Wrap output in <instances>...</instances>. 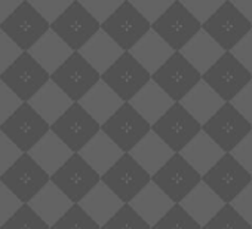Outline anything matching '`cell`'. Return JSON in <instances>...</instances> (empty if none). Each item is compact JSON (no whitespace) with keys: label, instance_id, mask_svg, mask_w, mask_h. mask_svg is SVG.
Masks as SVG:
<instances>
[{"label":"cell","instance_id":"obj_14","mask_svg":"<svg viewBox=\"0 0 252 229\" xmlns=\"http://www.w3.org/2000/svg\"><path fill=\"white\" fill-rule=\"evenodd\" d=\"M202 79L228 103L252 80V73L227 51L206 73H203Z\"/></svg>","mask_w":252,"mask_h":229},{"label":"cell","instance_id":"obj_1","mask_svg":"<svg viewBox=\"0 0 252 229\" xmlns=\"http://www.w3.org/2000/svg\"><path fill=\"white\" fill-rule=\"evenodd\" d=\"M101 29L125 52H128L152 30V23L129 0H125L120 8L101 24Z\"/></svg>","mask_w":252,"mask_h":229},{"label":"cell","instance_id":"obj_3","mask_svg":"<svg viewBox=\"0 0 252 229\" xmlns=\"http://www.w3.org/2000/svg\"><path fill=\"white\" fill-rule=\"evenodd\" d=\"M101 79L125 103H129L152 80V73L128 51L101 75Z\"/></svg>","mask_w":252,"mask_h":229},{"label":"cell","instance_id":"obj_48","mask_svg":"<svg viewBox=\"0 0 252 229\" xmlns=\"http://www.w3.org/2000/svg\"><path fill=\"white\" fill-rule=\"evenodd\" d=\"M23 103L24 101L5 82L0 80V125L14 114Z\"/></svg>","mask_w":252,"mask_h":229},{"label":"cell","instance_id":"obj_37","mask_svg":"<svg viewBox=\"0 0 252 229\" xmlns=\"http://www.w3.org/2000/svg\"><path fill=\"white\" fill-rule=\"evenodd\" d=\"M101 229H152L131 204H123V207L104 225Z\"/></svg>","mask_w":252,"mask_h":229},{"label":"cell","instance_id":"obj_7","mask_svg":"<svg viewBox=\"0 0 252 229\" xmlns=\"http://www.w3.org/2000/svg\"><path fill=\"white\" fill-rule=\"evenodd\" d=\"M202 174L180 153L174 156L152 176V180L175 202L180 204L200 182Z\"/></svg>","mask_w":252,"mask_h":229},{"label":"cell","instance_id":"obj_11","mask_svg":"<svg viewBox=\"0 0 252 229\" xmlns=\"http://www.w3.org/2000/svg\"><path fill=\"white\" fill-rule=\"evenodd\" d=\"M51 29L73 51H80L101 30V23L88 12L79 0H74L71 6L51 24Z\"/></svg>","mask_w":252,"mask_h":229},{"label":"cell","instance_id":"obj_43","mask_svg":"<svg viewBox=\"0 0 252 229\" xmlns=\"http://www.w3.org/2000/svg\"><path fill=\"white\" fill-rule=\"evenodd\" d=\"M79 2L102 24L117 11V8H120L125 0H79Z\"/></svg>","mask_w":252,"mask_h":229},{"label":"cell","instance_id":"obj_26","mask_svg":"<svg viewBox=\"0 0 252 229\" xmlns=\"http://www.w3.org/2000/svg\"><path fill=\"white\" fill-rule=\"evenodd\" d=\"M29 52L49 75H52L70 58L74 51L51 29Z\"/></svg>","mask_w":252,"mask_h":229},{"label":"cell","instance_id":"obj_32","mask_svg":"<svg viewBox=\"0 0 252 229\" xmlns=\"http://www.w3.org/2000/svg\"><path fill=\"white\" fill-rule=\"evenodd\" d=\"M129 153L146 171H149V174L153 176L174 156L175 152L152 130Z\"/></svg>","mask_w":252,"mask_h":229},{"label":"cell","instance_id":"obj_5","mask_svg":"<svg viewBox=\"0 0 252 229\" xmlns=\"http://www.w3.org/2000/svg\"><path fill=\"white\" fill-rule=\"evenodd\" d=\"M152 130L177 153L202 131V124L178 101L152 125Z\"/></svg>","mask_w":252,"mask_h":229},{"label":"cell","instance_id":"obj_23","mask_svg":"<svg viewBox=\"0 0 252 229\" xmlns=\"http://www.w3.org/2000/svg\"><path fill=\"white\" fill-rule=\"evenodd\" d=\"M29 153L49 176H52L73 156L74 152L54 131H49Z\"/></svg>","mask_w":252,"mask_h":229},{"label":"cell","instance_id":"obj_35","mask_svg":"<svg viewBox=\"0 0 252 229\" xmlns=\"http://www.w3.org/2000/svg\"><path fill=\"white\" fill-rule=\"evenodd\" d=\"M79 52L98 73L102 75L120 58V55H123L125 51L101 29Z\"/></svg>","mask_w":252,"mask_h":229},{"label":"cell","instance_id":"obj_34","mask_svg":"<svg viewBox=\"0 0 252 229\" xmlns=\"http://www.w3.org/2000/svg\"><path fill=\"white\" fill-rule=\"evenodd\" d=\"M203 125L224 106V101L203 79L180 101Z\"/></svg>","mask_w":252,"mask_h":229},{"label":"cell","instance_id":"obj_19","mask_svg":"<svg viewBox=\"0 0 252 229\" xmlns=\"http://www.w3.org/2000/svg\"><path fill=\"white\" fill-rule=\"evenodd\" d=\"M51 182H54L74 204H79L101 182V174H98L80 153H73V156L51 176Z\"/></svg>","mask_w":252,"mask_h":229},{"label":"cell","instance_id":"obj_17","mask_svg":"<svg viewBox=\"0 0 252 229\" xmlns=\"http://www.w3.org/2000/svg\"><path fill=\"white\" fill-rule=\"evenodd\" d=\"M202 29L225 51H231L252 30V23L231 3V0H225L224 5L202 24Z\"/></svg>","mask_w":252,"mask_h":229},{"label":"cell","instance_id":"obj_24","mask_svg":"<svg viewBox=\"0 0 252 229\" xmlns=\"http://www.w3.org/2000/svg\"><path fill=\"white\" fill-rule=\"evenodd\" d=\"M82 107L91 114V116L102 125L108 118L123 106V100L101 79L80 101Z\"/></svg>","mask_w":252,"mask_h":229},{"label":"cell","instance_id":"obj_47","mask_svg":"<svg viewBox=\"0 0 252 229\" xmlns=\"http://www.w3.org/2000/svg\"><path fill=\"white\" fill-rule=\"evenodd\" d=\"M23 151L5 134L0 131V176L5 174L21 156Z\"/></svg>","mask_w":252,"mask_h":229},{"label":"cell","instance_id":"obj_50","mask_svg":"<svg viewBox=\"0 0 252 229\" xmlns=\"http://www.w3.org/2000/svg\"><path fill=\"white\" fill-rule=\"evenodd\" d=\"M242 217L252 225V182L230 202Z\"/></svg>","mask_w":252,"mask_h":229},{"label":"cell","instance_id":"obj_4","mask_svg":"<svg viewBox=\"0 0 252 229\" xmlns=\"http://www.w3.org/2000/svg\"><path fill=\"white\" fill-rule=\"evenodd\" d=\"M202 130L224 152H231L252 131V124L228 101L202 125Z\"/></svg>","mask_w":252,"mask_h":229},{"label":"cell","instance_id":"obj_49","mask_svg":"<svg viewBox=\"0 0 252 229\" xmlns=\"http://www.w3.org/2000/svg\"><path fill=\"white\" fill-rule=\"evenodd\" d=\"M24 51L0 29V75L12 66Z\"/></svg>","mask_w":252,"mask_h":229},{"label":"cell","instance_id":"obj_31","mask_svg":"<svg viewBox=\"0 0 252 229\" xmlns=\"http://www.w3.org/2000/svg\"><path fill=\"white\" fill-rule=\"evenodd\" d=\"M79 153L98 174L102 176L123 156L125 152L104 131H99Z\"/></svg>","mask_w":252,"mask_h":229},{"label":"cell","instance_id":"obj_8","mask_svg":"<svg viewBox=\"0 0 252 229\" xmlns=\"http://www.w3.org/2000/svg\"><path fill=\"white\" fill-rule=\"evenodd\" d=\"M202 180L225 204H230L252 182V174L227 152L206 174H203Z\"/></svg>","mask_w":252,"mask_h":229},{"label":"cell","instance_id":"obj_30","mask_svg":"<svg viewBox=\"0 0 252 229\" xmlns=\"http://www.w3.org/2000/svg\"><path fill=\"white\" fill-rule=\"evenodd\" d=\"M141 116L152 125L156 124L163 114L177 103L174 101L153 79L129 101Z\"/></svg>","mask_w":252,"mask_h":229},{"label":"cell","instance_id":"obj_2","mask_svg":"<svg viewBox=\"0 0 252 229\" xmlns=\"http://www.w3.org/2000/svg\"><path fill=\"white\" fill-rule=\"evenodd\" d=\"M101 131L125 153H129L152 131V124L141 116L131 103H123L113 116L101 125Z\"/></svg>","mask_w":252,"mask_h":229},{"label":"cell","instance_id":"obj_22","mask_svg":"<svg viewBox=\"0 0 252 229\" xmlns=\"http://www.w3.org/2000/svg\"><path fill=\"white\" fill-rule=\"evenodd\" d=\"M29 205L49 225L54 226L73 205L74 202L54 183L49 182L43 189L29 202Z\"/></svg>","mask_w":252,"mask_h":229},{"label":"cell","instance_id":"obj_53","mask_svg":"<svg viewBox=\"0 0 252 229\" xmlns=\"http://www.w3.org/2000/svg\"><path fill=\"white\" fill-rule=\"evenodd\" d=\"M230 52L252 73V30Z\"/></svg>","mask_w":252,"mask_h":229},{"label":"cell","instance_id":"obj_45","mask_svg":"<svg viewBox=\"0 0 252 229\" xmlns=\"http://www.w3.org/2000/svg\"><path fill=\"white\" fill-rule=\"evenodd\" d=\"M180 2L203 24L224 5L225 0H180Z\"/></svg>","mask_w":252,"mask_h":229},{"label":"cell","instance_id":"obj_29","mask_svg":"<svg viewBox=\"0 0 252 229\" xmlns=\"http://www.w3.org/2000/svg\"><path fill=\"white\" fill-rule=\"evenodd\" d=\"M180 52L203 76L227 51L202 29Z\"/></svg>","mask_w":252,"mask_h":229},{"label":"cell","instance_id":"obj_27","mask_svg":"<svg viewBox=\"0 0 252 229\" xmlns=\"http://www.w3.org/2000/svg\"><path fill=\"white\" fill-rule=\"evenodd\" d=\"M129 204L152 226L175 205V202L153 180Z\"/></svg>","mask_w":252,"mask_h":229},{"label":"cell","instance_id":"obj_6","mask_svg":"<svg viewBox=\"0 0 252 229\" xmlns=\"http://www.w3.org/2000/svg\"><path fill=\"white\" fill-rule=\"evenodd\" d=\"M101 180L125 204H129L152 182V174H149L131 153H123V156L101 176Z\"/></svg>","mask_w":252,"mask_h":229},{"label":"cell","instance_id":"obj_18","mask_svg":"<svg viewBox=\"0 0 252 229\" xmlns=\"http://www.w3.org/2000/svg\"><path fill=\"white\" fill-rule=\"evenodd\" d=\"M0 29L26 52L30 51L48 30H51V24L36 11L29 0H24L15 12L0 24Z\"/></svg>","mask_w":252,"mask_h":229},{"label":"cell","instance_id":"obj_41","mask_svg":"<svg viewBox=\"0 0 252 229\" xmlns=\"http://www.w3.org/2000/svg\"><path fill=\"white\" fill-rule=\"evenodd\" d=\"M51 229H101V226L80 207L74 204Z\"/></svg>","mask_w":252,"mask_h":229},{"label":"cell","instance_id":"obj_33","mask_svg":"<svg viewBox=\"0 0 252 229\" xmlns=\"http://www.w3.org/2000/svg\"><path fill=\"white\" fill-rule=\"evenodd\" d=\"M152 75L158 72L177 51L153 29L129 51Z\"/></svg>","mask_w":252,"mask_h":229},{"label":"cell","instance_id":"obj_25","mask_svg":"<svg viewBox=\"0 0 252 229\" xmlns=\"http://www.w3.org/2000/svg\"><path fill=\"white\" fill-rule=\"evenodd\" d=\"M79 204L99 226H104L125 202L101 180Z\"/></svg>","mask_w":252,"mask_h":229},{"label":"cell","instance_id":"obj_20","mask_svg":"<svg viewBox=\"0 0 252 229\" xmlns=\"http://www.w3.org/2000/svg\"><path fill=\"white\" fill-rule=\"evenodd\" d=\"M0 180L24 204H29L43 186L51 182V176L30 156V153H23L5 174L0 176Z\"/></svg>","mask_w":252,"mask_h":229},{"label":"cell","instance_id":"obj_13","mask_svg":"<svg viewBox=\"0 0 252 229\" xmlns=\"http://www.w3.org/2000/svg\"><path fill=\"white\" fill-rule=\"evenodd\" d=\"M152 29L165 39L174 51H181L202 30V23L180 0H175L174 5L152 24Z\"/></svg>","mask_w":252,"mask_h":229},{"label":"cell","instance_id":"obj_38","mask_svg":"<svg viewBox=\"0 0 252 229\" xmlns=\"http://www.w3.org/2000/svg\"><path fill=\"white\" fill-rule=\"evenodd\" d=\"M202 229H252V225L231 204H225Z\"/></svg>","mask_w":252,"mask_h":229},{"label":"cell","instance_id":"obj_42","mask_svg":"<svg viewBox=\"0 0 252 229\" xmlns=\"http://www.w3.org/2000/svg\"><path fill=\"white\" fill-rule=\"evenodd\" d=\"M29 2L49 24H52L67 11V8L71 6L74 0H29Z\"/></svg>","mask_w":252,"mask_h":229},{"label":"cell","instance_id":"obj_46","mask_svg":"<svg viewBox=\"0 0 252 229\" xmlns=\"http://www.w3.org/2000/svg\"><path fill=\"white\" fill-rule=\"evenodd\" d=\"M129 2L153 24L174 5L175 0H129Z\"/></svg>","mask_w":252,"mask_h":229},{"label":"cell","instance_id":"obj_52","mask_svg":"<svg viewBox=\"0 0 252 229\" xmlns=\"http://www.w3.org/2000/svg\"><path fill=\"white\" fill-rule=\"evenodd\" d=\"M230 153L252 174V131Z\"/></svg>","mask_w":252,"mask_h":229},{"label":"cell","instance_id":"obj_9","mask_svg":"<svg viewBox=\"0 0 252 229\" xmlns=\"http://www.w3.org/2000/svg\"><path fill=\"white\" fill-rule=\"evenodd\" d=\"M51 79V75L26 51L18 60L9 66L2 75L0 80L5 82L24 103H29Z\"/></svg>","mask_w":252,"mask_h":229},{"label":"cell","instance_id":"obj_55","mask_svg":"<svg viewBox=\"0 0 252 229\" xmlns=\"http://www.w3.org/2000/svg\"><path fill=\"white\" fill-rule=\"evenodd\" d=\"M231 3L252 23V0H231Z\"/></svg>","mask_w":252,"mask_h":229},{"label":"cell","instance_id":"obj_44","mask_svg":"<svg viewBox=\"0 0 252 229\" xmlns=\"http://www.w3.org/2000/svg\"><path fill=\"white\" fill-rule=\"evenodd\" d=\"M24 202L0 180V226H3Z\"/></svg>","mask_w":252,"mask_h":229},{"label":"cell","instance_id":"obj_16","mask_svg":"<svg viewBox=\"0 0 252 229\" xmlns=\"http://www.w3.org/2000/svg\"><path fill=\"white\" fill-rule=\"evenodd\" d=\"M51 131H54L74 153H79L101 131V125L80 103H73L63 116L51 125Z\"/></svg>","mask_w":252,"mask_h":229},{"label":"cell","instance_id":"obj_40","mask_svg":"<svg viewBox=\"0 0 252 229\" xmlns=\"http://www.w3.org/2000/svg\"><path fill=\"white\" fill-rule=\"evenodd\" d=\"M0 229H51V226L29 204H23Z\"/></svg>","mask_w":252,"mask_h":229},{"label":"cell","instance_id":"obj_15","mask_svg":"<svg viewBox=\"0 0 252 229\" xmlns=\"http://www.w3.org/2000/svg\"><path fill=\"white\" fill-rule=\"evenodd\" d=\"M51 79L77 103L101 80V73H98L79 51H74L70 58L51 75Z\"/></svg>","mask_w":252,"mask_h":229},{"label":"cell","instance_id":"obj_36","mask_svg":"<svg viewBox=\"0 0 252 229\" xmlns=\"http://www.w3.org/2000/svg\"><path fill=\"white\" fill-rule=\"evenodd\" d=\"M202 176L206 174L222 156L224 152L203 130L180 152Z\"/></svg>","mask_w":252,"mask_h":229},{"label":"cell","instance_id":"obj_28","mask_svg":"<svg viewBox=\"0 0 252 229\" xmlns=\"http://www.w3.org/2000/svg\"><path fill=\"white\" fill-rule=\"evenodd\" d=\"M180 204L199 225H202V228L225 205L203 180Z\"/></svg>","mask_w":252,"mask_h":229},{"label":"cell","instance_id":"obj_21","mask_svg":"<svg viewBox=\"0 0 252 229\" xmlns=\"http://www.w3.org/2000/svg\"><path fill=\"white\" fill-rule=\"evenodd\" d=\"M29 103L49 125H52L73 106L74 101L52 79H49V82Z\"/></svg>","mask_w":252,"mask_h":229},{"label":"cell","instance_id":"obj_54","mask_svg":"<svg viewBox=\"0 0 252 229\" xmlns=\"http://www.w3.org/2000/svg\"><path fill=\"white\" fill-rule=\"evenodd\" d=\"M23 2L24 0H0V24L5 23Z\"/></svg>","mask_w":252,"mask_h":229},{"label":"cell","instance_id":"obj_39","mask_svg":"<svg viewBox=\"0 0 252 229\" xmlns=\"http://www.w3.org/2000/svg\"><path fill=\"white\" fill-rule=\"evenodd\" d=\"M152 229H202L181 204H175Z\"/></svg>","mask_w":252,"mask_h":229},{"label":"cell","instance_id":"obj_12","mask_svg":"<svg viewBox=\"0 0 252 229\" xmlns=\"http://www.w3.org/2000/svg\"><path fill=\"white\" fill-rule=\"evenodd\" d=\"M152 79L178 103L202 80V73L197 72V69L180 51H177L152 75Z\"/></svg>","mask_w":252,"mask_h":229},{"label":"cell","instance_id":"obj_10","mask_svg":"<svg viewBox=\"0 0 252 229\" xmlns=\"http://www.w3.org/2000/svg\"><path fill=\"white\" fill-rule=\"evenodd\" d=\"M5 133L24 153H29L49 131L51 125L32 107L30 103H23L21 107L0 125Z\"/></svg>","mask_w":252,"mask_h":229},{"label":"cell","instance_id":"obj_51","mask_svg":"<svg viewBox=\"0 0 252 229\" xmlns=\"http://www.w3.org/2000/svg\"><path fill=\"white\" fill-rule=\"evenodd\" d=\"M230 103L252 124V80Z\"/></svg>","mask_w":252,"mask_h":229}]
</instances>
